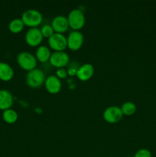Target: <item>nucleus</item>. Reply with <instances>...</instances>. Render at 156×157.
<instances>
[{
    "mask_svg": "<svg viewBox=\"0 0 156 157\" xmlns=\"http://www.w3.org/2000/svg\"><path fill=\"white\" fill-rule=\"evenodd\" d=\"M94 74V67L91 64H84L78 67L77 71H76V77L79 78L80 81H86L90 80L92 76Z\"/></svg>",
    "mask_w": 156,
    "mask_h": 157,
    "instance_id": "f8f14e48",
    "label": "nucleus"
},
{
    "mask_svg": "<svg viewBox=\"0 0 156 157\" xmlns=\"http://www.w3.org/2000/svg\"><path fill=\"white\" fill-rule=\"evenodd\" d=\"M48 43L50 47L55 52H64L67 47V38L63 34L56 32L48 38Z\"/></svg>",
    "mask_w": 156,
    "mask_h": 157,
    "instance_id": "39448f33",
    "label": "nucleus"
},
{
    "mask_svg": "<svg viewBox=\"0 0 156 157\" xmlns=\"http://www.w3.org/2000/svg\"><path fill=\"white\" fill-rule=\"evenodd\" d=\"M67 70H66L64 67H60V68H57L56 71V76L58 77L59 79H64L66 78L67 76Z\"/></svg>",
    "mask_w": 156,
    "mask_h": 157,
    "instance_id": "412c9836",
    "label": "nucleus"
},
{
    "mask_svg": "<svg viewBox=\"0 0 156 157\" xmlns=\"http://www.w3.org/2000/svg\"><path fill=\"white\" fill-rule=\"evenodd\" d=\"M50 49L45 45H40L36 51V58L41 62H46L50 60Z\"/></svg>",
    "mask_w": 156,
    "mask_h": 157,
    "instance_id": "2eb2a0df",
    "label": "nucleus"
},
{
    "mask_svg": "<svg viewBox=\"0 0 156 157\" xmlns=\"http://www.w3.org/2000/svg\"><path fill=\"white\" fill-rule=\"evenodd\" d=\"M45 75L41 69L35 68L28 71L26 75V83L32 88L41 87L45 81Z\"/></svg>",
    "mask_w": 156,
    "mask_h": 157,
    "instance_id": "7ed1b4c3",
    "label": "nucleus"
},
{
    "mask_svg": "<svg viewBox=\"0 0 156 157\" xmlns=\"http://www.w3.org/2000/svg\"><path fill=\"white\" fill-rule=\"evenodd\" d=\"M120 108L122 114L126 115V116H131L134 114L136 111V105L133 102H130V101L124 103Z\"/></svg>",
    "mask_w": 156,
    "mask_h": 157,
    "instance_id": "a211bd4d",
    "label": "nucleus"
},
{
    "mask_svg": "<svg viewBox=\"0 0 156 157\" xmlns=\"http://www.w3.org/2000/svg\"><path fill=\"white\" fill-rule=\"evenodd\" d=\"M67 47L72 51L80 48L84 43V35L79 31H73L67 38Z\"/></svg>",
    "mask_w": 156,
    "mask_h": 157,
    "instance_id": "6e6552de",
    "label": "nucleus"
},
{
    "mask_svg": "<svg viewBox=\"0 0 156 157\" xmlns=\"http://www.w3.org/2000/svg\"><path fill=\"white\" fill-rule=\"evenodd\" d=\"M45 87L47 91L50 94H58L61 89V81L55 75H50L44 81Z\"/></svg>",
    "mask_w": 156,
    "mask_h": 157,
    "instance_id": "9b49d317",
    "label": "nucleus"
},
{
    "mask_svg": "<svg viewBox=\"0 0 156 157\" xmlns=\"http://www.w3.org/2000/svg\"><path fill=\"white\" fill-rule=\"evenodd\" d=\"M42 34L41 29L38 28H31L25 34V41L28 45L32 47L38 46L43 41Z\"/></svg>",
    "mask_w": 156,
    "mask_h": 157,
    "instance_id": "0eeeda50",
    "label": "nucleus"
},
{
    "mask_svg": "<svg viewBox=\"0 0 156 157\" xmlns=\"http://www.w3.org/2000/svg\"><path fill=\"white\" fill-rule=\"evenodd\" d=\"M51 26L56 33L63 34L67 30L69 23L67 18L64 15H58L53 18L51 21Z\"/></svg>",
    "mask_w": 156,
    "mask_h": 157,
    "instance_id": "9d476101",
    "label": "nucleus"
},
{
    "mask_svg": "<svg viewBox=\"0 0 156 157\" xmlns=\"http://www.w3.org/2000/svg\"><path fill=\"white\" fill-rule=\"evenodd\" d=\"M123 117L120 107L117 106H111L104 110L103 118L106 122L110 124H116L121 121Z\"/></svg>",
    "mask_w": 156,
    "mask_h": 157,
    "instance_id": "423d86ee",
    "label": "nucleus"
},
{
    "mask_svg": "<svg viewBox=\"0 0 156 157\" xmlns=\"http://www.w3.org/2000/svg\"><path fill=\"white\" fill-rule=\"evenodd\" d=\"M13 104V97L10 91L6 89L0 90V110H6L11 108Z\"/></svg>",
    "mask_w": 156,
    "mask_h": 157,
    "instance_id": "ddd939ff",
    "label": "nucleus"
},
{
    "mask_svg": "<svg viewBox=\"0 0 156 157\" xmlns=\"http://www.w3.org/2000/svg\"><path fill=\"white\" fill-rule=\"evenodd\" d=\"M17 62L21 68L30 71L36 68L37 58L30 52H21L17 56Z\"/></svg>",
    "mask_w": 156,
    "mask_h": 157,
    "instance_id": "f03ea898",
    "label": "nucleus"
},
{
    "mask_svg": "<svg viewBox=\"0 0 156 157\" xmlns=\"http://www.w3.org/2000/svg\"><path fill=\"white\" fill-rule=\"evenodd\" d=\"M134 157H151V153L147 149H140L136 152Z\"/></svg>",
    "mask_w": 156,
    "mask_h": 157,
    "instance_id": "aec40b11",
    "label": "nucleus"
},
{
    "mask_svg": "<svg viewBox=\"0 0 156 157\" xmlns=\"http://www.w3.org/2000/svg\"><path fill=\"white\" fill-rule=\"evenodd\" d=\"M67 20L69 26L74 31H78L82 29L85 24V16L84 12L78 9L70 11L67 17Z\"/></svg>",
    "mask_w": 156,
    "mask_h": 157,
    "instance_id": "20e7f679",
    "label": "nucleus"
},
{
    "mask_svg": "<svg viewBox=\"0 0 156 157\" xmlns=\"http://www.w3.org/2000/svg\"><path fill=\"white\" fill-rule=\"evenodd\" d=\"M41 32L43 37L47 38H49L54 34V29L52 28L51 25H43L41 27Z\"/></svg>",
    "mask_w": 156,
    "mask_h": 157,
    "instance_id": "6ab92c4d",
    "label": "nucleus"
},
{
    "mask_svg": "<svg viewBox=\"0 0 156 157\" xmlns=\"http://www.w3.org/2000/svg\"><path fill=\"white\" fill-rule=\"evenodd\" d=\"M2 118L7 124H12L16 122L18 120V113L13 109H7L6 110H3Z\"/></svg>",
    "mask_w": 156,
    "mask_h": 157,
    "instance_id": "f3484780",
    "label": "nucleus"
},
{
    "mask_svg": "<svg viewBox=\"0 0 156 157\" xmlns=\"http://www.w3.org/2000/svg\"><path fill=\"white\" fill-rule=\"evenodd\" d=\"M21 20L24 25L31 28H37L43 20V16L39 11L36 9H28L23 12Z\"/></svg>",
    "mask_w": 156,
    "mask_h": 157,
    "instance_id": "f257e3e1",
    "label": "nucleus"
},
{
    "mask_svg": "<svg viewBox=\"0 0 156 157\" xmlns=\"http://www.w3.org/2000/svg\"><path fill=\"white\" fill-rule=\"evenodd\" d=\"M49 61L54 67L60 68L68 64L70 57L65 52H54L51 54Z\"/></svg>",
    "mask_w": 156,
    "mask_h": 157,
    "instance_id": "1a4fd4ad",
    "label": "nucleus"
},
{
    "mask_svg": "<svg viewBox=\"0 0 156 157\" xmlns=\"http://www.w3.org/2000/svg\"><path fill=\"white\" fill-rule=\"evenodd\" d=\"M14 76V70L8 63L0 61V79L3 81H9Z\"/></svg>",
    "mask_w": 156,
    "mask_h": 157,
    "instance_id": "4468645a",
    "label": "nucleus"
},
{
    "mask_svg": "<svg viewBox=\"0 0 156 157\" xmlns=\"http://www.w3.org/2000/svg\"><path fill=\"white\" fill-rule=\"evenodd\" d=\"M24 24L21 18H14L9 22V29L12 33H19L24 29Z\"/></svg>",
    "mask_w": 156,
    "mask_h": 157,
    "instance_id": "dca6fc26",
    "label": "nucleus"
}]
</instances>
